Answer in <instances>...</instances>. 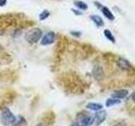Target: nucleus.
Instances as JSON below:
<instances>
[{"mask_svg": "<svg viewBox=\"0 0 135 126\" xmlns=\"http://www.w3.org/2000/svg\"><path fill=\"white\" fill-rule=\"evenodd\" d=\"M42 37V31L39 28H33L25 34V40L30 44H36Z\"/></svg>", "mask_w": 135, "mask_h": 126, "instance_id": "1", "label": "nucleus"}, {"mask_svg": "<svg viewBox=\"0 0 135 126\" xmlns=\"http://www.w3.org/2000/svg\"><path fill=\"white\" fill-rule=\"evenodd\" d=\"M0 119H1L2 124L5 126L15 124V122L17 121L16 117L13 114V113L8 108H3V110L1 112V117H0Z\"/></svg>", "mask_w": 135, "mask_h": 126, "instance_id": "2", "label": "nucleus"}, {"mask_svg": "<svg viewBox=\"0 0 135 126\" xmlns=\"http://www.w3.org/2000/svg\"><path fill=\"white\" fill-rule=\"evenodd\" d=\"M107 113L105 110L100 109V110L97 111L94 118H93V124H95V126H100L105 121V119H107Z\"/></svg>", "mask_w": 135, "mask_h": 126, "instance_id": "3", "label": "nucleus"}, {"mask_svg": "<svg viewBox=\"0 0 135 126\" xmlns=\"http://www.w3.org/2000/svg\"><path fill=\"white\" fill-rule=\"evenodd\" d=\"M55 40H56V34L53 31H49L45 35H43L41 39V45H49L54 43Z\"/></svg>", "mask_w": 135, "mask_h": 126, "instance_id": "4", "label": "nucleus"}, {"mask_svg": "<svg viewBox=\"0 0 135 126\" xmlns=\"http://www.w3.org/2000/svg\"><path fill=\"white\" fill-rule=\"evenodd\" d=\"M117 66L123 71H129L132 69V66L128 62V61H127L126 59L123 58H121L117 61Z\"/></svg>", "mask_w": 135, "mask_h": 126, "instance_id": "5", "label": "nucleus"}, {"mask_svg": "<svg viewBox=\"0 0 135 126\" xmlns=\"http://www.w3.org/2000/svg\"><path fill=\"white\" fill-rule=\"evenodd\" d=\"M128 95V91L126 89H120V90H117L112 94V98H118V99H122L125 98Z\"/></svg>", "mask_w": 135, "mask_h": 126, "instance_id": "6", "label": "nucleus"}, {"mask_svg": "<svg viewBox=\"0 0 135 126\" xmlns=\"http://www.w3.org/2000/svg\"><path fill=\"white\" fill-rule=\"evenodd\" d=\"M86 108L90 109L93 111H99L100 109H102L103 106L100 103H89L86 105Z\"/></svg>", "mask_w": 135, "mask_h": 126, "instance_id": "7", "label": "nucleus"}, {"mask_svg": "<svg viewBox=\"0 0 135 126\" xmlns=\"http://www.w3.org/2000/svg\"><path fill=\"white\" fill-rule=\"evenodd\" d=\"M90 19L95 24L96 26L100 27V26H103V25H104L103 19L98 15H91L90 16Z\"/></svg>", "mask_w": 135, "mask_h": 126, "instance_id": "8", "label": "nucleus"}, {"mask_svg": "<svg viewBox=\"0 0 135 126\" xmlns=\"http://www.w3.org/2000/svg\"><path fill=\"white\" fill-rule=\"evenodd\" d=\"M101 11H102L103 14L107 17V18L110 20H113L114 19H115V17H114L113 14L111 12V10L109 9V8L107 7H102L101 8Z\"/></svg>", "mask_w": 135, "mask_h": 126, "instance_id": "9", "label": "nucleus"}, {"mask_svg": "<svg viewBox=\"0 0 135 126\" xmlns=\"http://www.w3.org/2000/svg\"><path fill=\"white\" fill-rule=\"evenodd\" d=\"M121 103V100L118 99V98H108L105 102V106L107 108H110L112 106H114V105H117Z\"/></svg>", "mask_w": 135, "mask_h": 126, "instance_id": "10", "label": "nucleus"}, {"mask_svg": "<svg viewBox=\"0 0 135 126\" xmlns=\"http://www.w3.org/2000/svg\"><path fill=\"white\" fill-rule=\"evenodd\" d=\"M94 77L97 80H100L103 77V71L100 66H97L94 69Z\"/></svg>", "mask_w": 135, "mask_h": 126, "instance_id": "11", "label": "nucleus"}, {"mask_svg": "<svg viewBox=\"0 0 135 126\" xmlns=\"http://www.w3.org/2000/svg\"><path fill=\"white\" fill-rule=\"evenodd\" d=\"M74 5H75V7H77V8L81 9V10H86L88 8V5L83 1H75Z\"/></svg>", "mask_w": 135, "mask_h": 126, "instance_id": "12", "label": "nucleus"}, {"mask_svg": "<svg viewBox=\"0 0 135 126\" xmlns=\"http://www.w3.org/2000/svg\"><path fill=\"white\" fill-rule=\"evenodd\" d=\"M104 35L105 36L107 37V39H108V40L112 41V43H115V38H114L112 33L111 32V30L109 29H105L104 30Z\"/></svg>", "mask_w": 135, "mask_h": 126, "instance_id": "13", "label": "nucleus"}, {"mask_svg": "<svg viewBox=\"0 0 135 126\" xmlns=\"http://www.w3.org/2000/svg\"><path fill=\"white\" fill-rule=\"evenodd\" d=\"M49 16H50V11H48L47 9H45L39 14V19L41 21H43L47 19Z\"/></svg>", "mask_w": 135, "mask_h": 126, "instance_id": "14", "label": "nucleus"}, {"mask_svg": "<svg viewBox=\"0 0 135 126\" xmlns=\"http://www.w3.org/2000/svg\"><path fill=\"white\" fill-rule=\"evenodd\" d=\"M71 35H74L76 37H79L80 35H81V33L80 32H78V31H71Z\"/></svg>", "mask_w": 135, "mask_h": 126, "instance_id": "15", "label": "nucleus"}, {"mask_svg": "<svg viewBox=\"0 0 135 126\" xmlns=\"http://www.w3.org/2000/svg\"><path fill=\"white\" fill-rule=\"evenodd\" d=\"M7 3V0H0V7L5 6Z\"/></svg>", "mask_w": 135, "mask_h": 126, "instance_id": "16", "label": "nucleus"}, {"mask_svg": "<svg viewBox=\"0 0 135 126\" xmlns=\"http://www.w3.org/2000/svg\"><path fill=\"white\" fill-rule=\"evenodd\" d=\"M115 126H127V124L124 122H119V123H117Z\"/></svg>", "mask_w": 135, "mask_h": 126, "instance_id": "17", "label": "nucleus"}, {"mask_svg": "<svg viewBox=\"0 0 135 126\" xmlns=\"http://www.w3.org/2000/svg\"><path fill=\"white\" fill-rule=\"evenodd\" d=\"M132 99H133V101L134 103H135V92L132 94Z\"/></svg>", "mask_w": 135, "mask_h": 126, "instance_id": "18", "label": "nucleus"}, {"mask_svg": "<svg viewBox=\"0 0 135 126\" xmlns=\"http://www.w3.org/2000/svg\"><path fill=\"white\" fill-rule=\"evenodd\" d=\"M70 126H79V124L78 123H76V122H74V123H73Z\"/></svg>", "mask_w": 135, "mask_h": 126, "instance_id": "19", "label": "nucleus"}, {"mask_svg": "<svg viewBox=\"0 0 135 126\" xmlns=\"http://www.w3.org/2000/svg\"><path fill=\"white\" fill-rule=\"evenodd\" d=\"M73 11H74V13H76V14H81V13L79 12V11H76V10H74V9H73Z\"/></svg>", "mask_w": 135, "mask_h": 126, "instance_id": "20", "label": "nucleus"}, {"mask_svg": "<svg viewBox=\"0 0 135 126\" xmlns=\"http://www.w3.org/2000/svg\"><path fill=\"white\" fill-rule=\"evenodd\" d=\"M36 126H44V125L42 124H36Z\"/></svg>", "mask_w": 135, "mask_h": 126, "instance_id": "21", "label": "nucleus"}]
</instances>
